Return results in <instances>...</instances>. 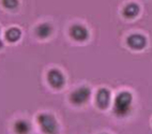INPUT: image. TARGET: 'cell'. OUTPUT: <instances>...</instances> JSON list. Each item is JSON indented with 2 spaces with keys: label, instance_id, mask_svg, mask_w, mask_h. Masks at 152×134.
I'll list each match as a JSON object with an SVG mask.
<instances>
[{
  "label": "cell",
  "instance_id": "1",
  "mask_svg": "<svg viewBox=\"0 0 152 134\" xmlns=\"http://www.w3.org/2000/svg\"><path fill=\"white\" fill-rule=\"evenodd\" d=\"M132 102H133V97L130 92H128V91L120 92L115 99L114 113L120 117L126 116L131 112Z\"/></svg>",
  "mask_w": 152,
  "mask_h": 134
},
{
  "label": "cell",
  "instance_id": "2",
  "mask_svg": "<svg viewBox=\"0 0 152 134\" xmlns=\"http://www.w3.org/2000/svg\"><path fill=\"white\" fill-rule=\"evenodd\" d=\"M38 121L40 123L42 131L45 134H57L58 123L54 116L49 114H41L38 117Z\"/></svg>",
  "mask_w": 152,
  "mask_h": 134
},
{
  "label": "cell",
  "instance_id": "3",
  "mask_svg": "<svg viewBox=\"0 0 152 134\" xmlns=\"http://www.w3.org/2000/svg\"><path fill=\"white\" fill-rule=\"evenodd\" d=\"M90 96H91V91H90L89 88L83 86V87L77 88L75 91L71 93L70 100L75 105H82V104L86 103L88 101Z\"/></svg>",
  "mask_w": 152,
  "mask_h": 134
},
{
  "label": "cell",
  "instance_id": "4",
  "mask_svg": "<svg viewBox=\"0 0 152 134\" xmlns=\"http://www.w3.org/2000/svg\"><path fill=\"white\" fill-rule=\"evenodd\" d=\"M47 79H48L49 84L54 88H61L65 83V78L63 76V74L57 69H53L48 72Z\"/></svg>",
  "mask_w": 152,
  "mask_h": 134
},
{
  "label": "cell",
  "instance_id": "5",
  "mask_svg": "<svg viewBox=\"0 0 152 134\" xmlns=\"http://www.w3.org/2000/svg\"><path fill=\"white\" fill-rule=\"evenodd\" d=\"M70 34L76 41H85L87 40L89 33L88 30L82 25H74L70 28Z\"/></svg>",
  "mask_w": 152,
  "mask_h": 134
},
{
  "label": "cell",
  "instance_id": "6",
  "mask_svg": "<svg viewBox=\"0 0 152 134\" xmlns=\"http://www.w3.org/2000/svg\"><path fill=\"white\" fill-rule=\"evenodd\" d=\"M128 45L134 49H142L147 45V40L141 34H132L128 38Z\"/></svg>",
  "mask_w": 152,
  "mask_h": 134
},
{
  "label": "cell",
  "instance_id": "7",
  "mask_svg": "<svg viewBox=\"0 0 152 134\" xmlns=\"http://www.w3.org/2000/svg\"><path fill=\"white\" fill-rule=\"evenodd\" d=\"M109 102H110V92L108 89L102 88L96 93V103L101 108H105L108 106Z\"/></svg>",
  "mask_w": 152,
  "mask_h": 134
},
{
  "label": "cell",
  "instance_id": "8",
  "mask_svg": "<svg viewBox=\"0 0 152 134\" xmlns=\"http://www.w3.org/2000/svg\"><path fill=\"white\" fill-rule=\"evenodd\" d=\"M52 31H53L52 26L49 24H47V23L41 24L40 26L37 27V29H35L37 36L41 39H45V38H47V37H49L52 34Z\"/></svg>",
  "mask_w": 152,
  "mask_h": 134
},
{
  "label": "cell",
  "instance_id": "9",
  "mask_svg": "<svg viewBox=\"0 0 152 134\" xmlns=\"http://www.w3.org/2000/svg\"><path fill=\"white\" fill-rule=\"evenodd\" d=\"M139 13V7L136 3H130L125 7L123 10V15L128 18H133V17L137 16Z\"/></svg>",
  "mask_w": 152,
  "mask_h": 134
},
{
  "label": "cell",
  "instance_id": "10",
  "mask_svg": "<svg viewBox=\"0 0 152 134\" xmlns=\"http://www.w3.org/2000/svg\"><path fill=\"white\" fill-rule=\"evenodd\" d=\"M30 129V124L25 120H18L14 126V130L17 134H28Z\"/></svg>",
  "mask_w": 152,
  "mask_h": 134
},
{
  "label": "cell",
  "instance_id": "11",
  "mask_svg": "<svg viewBox=\"0 0 152 134\" xmlns=\"http://www.w3.org/2000/svg\"><path fill=\"white\" fill-rule=\"evenodd\" d=\"M22 36V32L18 28H10L6 32V38L9 42H16Z\"/></svg>",
  "mask_w": 152,
  "mask_h": 134
},
{
  "label": "cell",
  "instance_id": "12",
  "mask_svg": "<svg viewBox=\"0 0 152 134\" xmlns=\"http://www.w3.org/2000/svg\"><path fill=\"white\" fill-rule=\"evenodd\" d=\"M2 3L7 9L13 10V9H16L18 6V0H2Z\"/></svg>",
  "mask_w": 152,
  "mask_h": 134
},
{
  "label": "cell",
  "instance_id": "13",
  "mask_svg": "<svg viewBox=\"0 0 152 134\" xmlns=\"http://www.w3.org/2000/svg\"><path fill=\"white\" fill-rule=\"evenodd\" d=\"M1 47H2V42L0 41V48H1Z\"/></svg>",
  "mask_w": 152,
  "mask_h": 134
}]
</instances>
